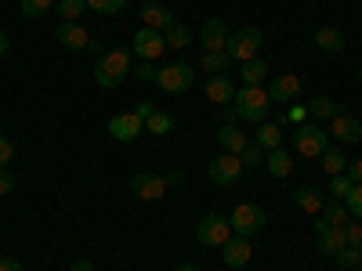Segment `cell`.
Wrapping results in <instances>:
<instances>
[{
	"mask_svg": "<svg viewBox=\"0 0 362 271\" xmlns=\"http://www.w3.org/2000/svg\"><path fill=\"white\" fill-rule=\"evenodd\" d=\"M131 73H134V66H131V51H124V47L105 51V54L98 58V62H95V83H98V87H105V90L119 87Z\"/></svg>",
	"mask_w": 362,
	"mask_h": 271,
	"instance_id": "obj_1",
	"label": "cell"
},
{
	"mask_svg": "<svg viewBox=\"0 0 362 271\" xmlns=\"http://www.w3.org/2000/svg\"><path fill=\"white\" fill-rule=\"evenodd\" d=\"M268 90L264 87H235V98H232V109L239 112V124H264L268 119Z\"/></svg>",
	"mask_w": 362,
	"mask_h": 271,
	"instance_id": "obj_2",
	"label": "cell"
},
{
	"mask_svg": "<svg viewBox=\"0 0 362 271\" xmlns=\"http://www.w3.org/2000/svg\"><path fill=\"white\" fill-rule=\"evenodd\" d=\"M261 29L257 25H243V29H235V33H228V44H225V54L232 58V62H254L257 51H261Z\"/></svg>",
	"mask_w": 362,
	"mask_h": 271,
	"instance_id": "obj_3",
	"label": "cell"
},
{
	"mask_svg": "<svg viewBox=\"0 0 362 271\" xmlns=\"http://www.w3.org/2000/svg\"><path fill=\"white\" fill-rule=\"evenodd\" d=\"M228 224H232V235H243V239H254L264 224H268V214L257 206V203H239L235 210H232V217H228Z\"/></svg>",
	"mask_w": 362,
	"mask_h": 271,
	"instance_id": "obj_4",
	"label": "cell"
},
{
	"mask_svg": "<svg viewBox=\"0 0 362 271\" xmlns=\"http://www.w3.org/2000/svg\"><path fill=\"white\" fill-rule=\"evenodd\" d=\"M293 148H297L300 159H319L326 148H329V138H326V131L315 127V124H300L297 134H293Z\"/></svg>",
	"mask_w": 362,
	"mask_h": 271,
	"instance_id": "obj_5",
	"label": "cell"
},
{
	"mask_svg": "<svg viewBox=\"0 0 362 271\" xmlns=\"http://www.w3.org/2000/svg\"><path fill=\"white\" fill-rule=\"evenodd\" d=\"M196 239H199V246H206V250H221L228 239H232V224H228V217H221V214H206V217L196 224Z\"/></svg>",
	"mask_w": 362,
	"mask_h": 271,
	"instance_id": "obj_6",
	"label": "cell"
},
{
	"mask_svg": "<svg viewBox=\"0 0 362 271\" xmlns=\"http://www.w3.org/2000/svg\"><path fill=\"white\" fill-rule=\"evenodd\" d=\"M243 163H239V156H232V152H221V156H214L206 163V177L214 181V185H221V188H228V185H235L239 177H243Z\"/></svg>",
	"mask_w": 362,
	"mask_h": 271,
	"instance_id": "obj_7",
	"label": "cell"
},
{
	"mask_svg": "<svg viewBox=\"0 0 362 271\" xmlns=\"http://www.w3.org/2000/svg\"><path fill=\"white\" fill-rule=\"evenodd\" d=\"M156 83L167 90V95H181V90H189L196 83V69L185 66V62H170V66H160V76Z\"/></svg>",
	"mask_w": 362,
	"mask_h": 271,
	"instance_id": "obj_8",
	"label": "cell"
},
{
	"mask_svg": "<svg viewBox=\"0 0 362 271\" xmlns=\"http://www.w3.org/2000/svg\"><path fill=\"white\" fill-rule=\"evenodd\" d=\"M167 188H170V185H167V177H163V174H153V170H141V174L131 177V192H134L138 199H145V203L163 199Z\"/></svg>",
	"mask_w": 362,
	"mask_h": 271,
	"instance_id": "obj_9",
	"label": "cell"
},
{
	"mask_svg": "<svg viewBox=\"0 0 362 271\" xmlns=\"http://www.w3.org/2000/svg\"><path fill=\"white\" fill-rule=\"evenodd\" d=\"M134 54L141 58V62H156V58H163L167 54V40H163V33L160 29H138L134 33Z\"/></svg>",
	"mask_w": 362,
	"mask_h": 271,
	"instance_id": "obj_10",
	"label": "cell"
},
{
	"mask_svg": "<svg viewBox=\"0 0 362 271\" xmlns=\"http://www.w3.org/2000/svg\"><path fill=\"white\" fill-rule=\"evenodd\" d=\"M329 138H337L341 145H355V141H362V119L341 109L334 119H329Z\"/></svg>",
	"mask_w": 362,
	"mask_h": 271,
	"instance_id": "obj_11",
	"label": "cell"
},
{
	"mask_svg": "<svg viewBox=\"0 0 362 271\" xmlns=\"http://www.w3.org/2000/svg\"><path fill=\"white\" fill-rule=\"evenodd\" d=\"M300 87H305V80L293 76V73L272 76V80H268V98H272V102H279V105H290V102H297Z\"/></svg>",
	"mask_w": 362,
	"mask_h": 271,
	"instance_id": "obj_12",
	"label": "cell"
},
{
	"mask_svg": "<svg viewBox=\"0 0 362 271\" xmlns=\"http://www.w3.org/2000/svg\"><path fill=\"white\" fill-rule=\"evenodd\" d=\"M109 134L116 141H138L145 134V119H138L134 112H119V116L109 119Z\"/></svg>",
	"mask_w": 362,
	"mask_h": 271,
	"instance_id": "obj_13",
	"label": "cell"
},
{
	"mask_svg": "<svg viewBox=\"0 0 362 271\" xmlns=\"http://www.w3.org/2000/svg\"><path fill=\"white\" fill-rule=\"evenodd\" d=\"M250 257H254V246H250V239H243V235H232L228 243L221 246V260H225V267H247Z\"/></svg>",
	"mask_w": 362,
	"mask_h": 271,
	"instance_id": "obj_14",
	"label": "cell"
},
{
	"mask_svg": "<svg viewBox=\"0 0 362 271\" xmlns=\"http://www.w3.org/2000/svg\"><path fill=\"white\" fill-rule=\"evenodd\" d=\"M54 37H58V44H62L66 51H87L90 47V33L80 22H62L54 29Z\"/></svg>",
	"mask_w": 362,
	"mask_h": 271,
	"instance_id": "obj_15",
	"label": "cell"
},
{
	"mask_svg": "<svg viewBox=\"0 0 362 271\" xmlns=\"http://www.w3.org/2000/svg\"><path fill=\"white\" fill-rule=\"evenodd\" d=\"M199 44H203V51H225V44H228L225 18H206L199 29Z\"/></svg>",
	"mask_w": 362,
	"mask_h": 271,
	"instance_id": "obj_16",
	"label": "cell"
},
{
	"mask_svg": "<svg viewBox=\"0 0 362 271\" xmlns=\"http://www.w3.org/2000/svg\"><path fill=\"white\" fill-rule=\"evenodd\" d=\"M141 22H145V29H163L174 22V15H170V8L163 4V0H141Z\"/></svg>",
	"mask_w": 362,
	"mask_h": 271,
	"instance_id": "obj_17",
	"label": "cell"
},
{
	"mask_svg": "<svg viewBox=\"0 0 362 271\" xmlns=\"http://www.w3.org/2000/svg\"><path fill=\"white\" fill-rule=\"evenodd\" d=\"M203 95H206V102H214V105H232L235 83L228 76H210V80H203Z\"/></svg>",
	"mask_w": 362,
	"mask_h": 271,
	"instance_id": "obj_18",
	"label": "cell"
},
{
	"mask_svg": "<svg viewBox=\"0 0 362 271\" xmlns=\"http://www.w3.org/2000/svg\"><path fill=\"white\" fill-rule=\"evenodd\" d=\"M348 221H351L348 206H344V203H337V199H326L322 214L315 217V231H322V228H344Z\"/></svg>",
	"mask_w": 362,
	"mask_h": 271,
	"instance_id": "obj_19",
	"label": "cell"
},
{
	"mask_svg": "<svg viewBox=\"0 0 362 271\" xmlns=\"http://www.w3.org/2000/svg\"><path fill=\"white\" fill-rule=\"evenodd\" d=\"M293 206L305 210V214H312V217H319L322 206H326V195H322L315 185H300V188L293 192Z\"/></svg>",
	"mask_w": 362,
	"mask_h": 271,
	"instance_id": "obj_20",
	"label": "cell"
},
{
	"mask_svg": "<svg viewBox=\"0 0 362 271\" xmlns=\"http://www.w3.org/2000/svg\"><path fill=\"white\" fill-rule=\"evenodd\" d=\"M218 141H221V148L225 152H232V156H239L243 148L250 145L247 141V134L239 131V124H221V131H218Z\"/></svg>",
	"mask_w": 362,
	"mask_h": 271,
	"instance_id": "obj_21",
	"label": "cell"
},
{
	"mask_svg": "<svg viewBox=\"0 0 362 271\" xmlns=\"http://www.w3.org/2000/svg\"><path fill=\"white\" fill-rule=\"evenodd\" d=\"M344 246H348L344 228H322V231H319V253H322V257H337Z\"/></svg>",
	"mask_w": 362,
	"mask_h": 271,
	"instance_id": "obj_22",
	"label": "cell"
},
{
	"mask_svg": "<svg viewBox=\"0 0 362 271\" xmlns=\"http://www.w3.org/2000/svg\"><path fill=\"white\" fill-rule=\"evenodd\" d=\"M315 47L326 51V54H341L344 51V33L334 29V25H322V29H315Z\"/></svg>",
	"mask_w": 362,
	"mask_h": 271,
	"instance_id": "obj_23",
	"label": "cell"
},
{
	"mask_svg": "<svg viewBox=\"0 0 362 271\" xmlns=\"http://www.w3.org/2000/svg\"><path fill=\"white\" fill-rule=\"evenodd\" d=\"M228 66H232V58H228L225 51H203V54H199V69H203L206 76H225Z\"/></svg>",
	"mask_w": 362,
	"mask_h": 271,
	"instance_id": "obj_24",
	"label": "cell"
},
{
	"mask_svg": "<svg viewBox=\"0 0 362 271\" xmlns=\"http://www.w3.org/2000/svg\"><path fill=\"white\" fill-rule=\"evenodd\" d=\"M264 167H268L272 177H290V170H293V156L286 152V148H272V152L264 156Z\"/></svg>",
	"mask_w": 362,
	"mask_h": 271,
	"instance_id": "obj_25",
	"label": "cell"
},
{
	"mask_svg": "<svg viewBox=\"0 0 362 271\" xmlns=\"http://www.w3.org/2000/svg\"><path fill=\"white\" fill-rule=\"evenodd\" d=\"M163 40H167V51H185L192 44V29L189 25H181V22H170L163 29Z\"/></svg>",
	"mask_w": 362,
	"mask_h": 271,
	"instance_id": "obj_26",
	"label": "cell"
},
{
	"mask_svg": "<svg viewBox=\"0 0 362 271\" xmlns=\"http://www.w3.org/2000/svg\"><path fill=\"white\" fill-rule=\"evenodd\" d=\"M239 80H243L247 87H261L268 80V62L264 58H254V62H243L239 66Z\"/></svg>",
	"mask_w": 362,
	"mask_h": 271,
	"instance_id": "obj_27",
	"label": "cell"
},
{
	"mask_svg": "<svg viewBox=\"0 0 362 271\" xmlns=\"http://www.w3.org/2000/svg\"><path fill=\"white\" fill-rule=\"evenodd\" d=\"M257 145L264 148V152L279 148V145H283V127H279V124H272V119H264V124L257 127Z\"/></svg>",
	"mask_w": 362,
	"mask_h": 271,
	"instance_id": "obj_28",
	"label": "cell"
},
{
	"mask_svg": "<svg viewBox=\"0 0 362 271\" xmlns=\"http://www.w3.org/2000/svg\"><path fill=\"white\" fill-rule=\"evenodd\" d=\"M319 163H322V170H326L329 177H337V174H344V170H348V156L341 152V148H334V145H329L326 152L319 156Z\"/></svg>",
	"mask_w": 362,
	"mask_h": 271,
	"instance_id": "obj_29",
	"label": "cell"
},
{
	"mask_svg": "<svg viewBox=\"0 0 362 271\" xmlns=\"http://www.w3.org/2000/svg\"><path fill=\"white\" fill-rule=\"evenodd\" d=\"M337 112H341V105H337V102H329L326 95H319V98H312V102H308V116H312V119H319V124L334 119Z\"/></svg>",
	"mask_w": 362,
	"mask_h": 271,
	"instance_id": "obj_30",
	"label": "cell"
},
{
	"mask_svg": "<svg viewBox=\"0 0 362 271\" xmlns=\"http://www.w3.org/2000/svg\"><path fill=\"white\" fill-rule=\"evenodd\" d=\"M145 131L153 134V138H163V134H170V131H174V116H170V112H160V109H156L153 116L145 119Z\"/></svg>",
	"mask_w": 362,
	"mask_h": 271,
	"instance_id": "obj_31",
	"label": "cell"
},
{
	"mask_svg": "<svg viewBox=\"0 0 362 271\" xmlns=\"http://www.w3.org/2000/svg\"><path fill=\"white\" fill-rule=\"evenodd\" d=\"M83 11H87L83 0H58V18L62 22H80Z\"/></svg>",
	"mask_w": 362,
	"mask_h": 271,
	"instance_id": "obj_32",
	"label": "cell"
},
{
	"mask_svg": "<svg viewBox=\"0 0 362 271\" xmlns=\"http://www.w3.org/2000/svg\"><path fill=\"white\" fill-rule=\"evenodd\" d=\"M351 185H355V181L348 177V174H337V177H329V199H337V203H344L348 199V192H351Z\"/></svg>",
	"mask_w": 362,
	"mask_h": 271,
	"instance_id": "obj_33",
	"label": "cell"
},
{
	"mask_svg": "<svg viewBox=\"0 0 362 271\" xmlns=\"http://www.w3.org/2000/svg\"><path fill=\"white\" fill-rule=\"evenodd\" d=\"M83 4L90 8V11H98V15H119L131 0H83Z\"/></svg>",
	"mask_w": 362,
	"mask_h": 271,
	"instance_id": "obj_34",
	"label": "cell"
},
{
	"mask_svg": "<svg viewBox=\"0 0 362 271\" xmlns=\"http://www.w3.org/2000/svg\"><path fill=\"white\" fill-rule=\"evenodd\" d=\"M264 148L257 145V141H250L247 148H243V152H239V163H243V167H264Z\"/></svg>",
	"mask_w": 362,
	"mask_h": 271,
	"instance_id": "obj_35",
	"label": "cell"
},
{
	"mask_svg": "<svg viewBox=\"0 0 362 271\" xmlns=\"http://www.w3.org/2000/svg\"><path fill=\"white\" fill-rule=\"evenodd\" d=\"M51 4H54V0H18L22 15H29V18H40V15H47V11H51Z\"/></svg>",
	"mask_w": 362,
	"mask_h": 271,
	"instance_id": "obj_36",
	"label": "cell"
},
{
	"mask_svg": "<svg viewBox=\"0 0 362 271\" xmlns=\"http://www.w3.org/2000/svg\"><path fill=\"white\" fill-rule=\"evenodd\" d=\"M334 260H337L341 267H362V246H344Z\"/></svg>",
	"mask_w": 362,
	"mask_h": 271,
	"instance_id": "obj_37",
	"label": "cell"
},
{
	"mask_svg": "<svg viewBox=\"0 0 362 271\" xmlns=\"http://www.w3.org/2000/svg\"><path fill=\"white\" fill-rule=\"evenodd\" d=\"M344 206H348V214H351V217H358V221H362V185H351V192H348Z\"/></svg>",
	"mask_w": 362,
	"mask_h": 271,
	"instance_id": "obj_38",
	"label": "cell"
},
{
	"mask_svg": "<svg viewBox=\"0 0 362 271\" xmlns=\"http://www.w3.org/2000/svg\"><path fill=\"white\" fill-rule=\"evenodd\" d=\"M134 76H138L141 83H153V80L160 76V69H156V62H138V66H134Z\"/></svg>",
	"mask_w": 362,
	"mask_h": 271,
	"instance_id": "obj_39",
	"label": "cell"
},
{
	"mask_svg": "<svg viewBox=\"0 0 362 271\" xmlns=\"http://www.w3.org/2000/svg\"><path fill=\"white\" fill-rule=\"evenodd\" d=\"M286 119H290L293 127H300V124L308 119V105H293V102H290V109H286Z\"/></svg>",
	"mask_w": 362,
	"mask_h": 271,
	"instance_id": "obj_40",
	"label": "cell"
},
{
	"mask_svg": "<svg viewBox=\"0 0 362 271\" xmlns=\"http://www.w3.org/2000/svg\"><path fill=\"white\" fill-rule=\"evenodd\" d=\"M344 239H348V246H362V224L348 221L344 224Z\"/></svg>",
	"mask_w": 362,
	"mask_h": 271,
	"instance_id": "obj_41",
	"label": "cell"
},
{
	"mask_svg": "<svg viewBox=\"0 0 362 271\" xmlns=\"http://www.w3.org/2000/svg\"><path fill=\"white\" fill-rule=\"evenodd\" d=\"M11 159H15V145H11V138L0 134V167H8Z\"/></svg>",
	"mask_w": 362,
	"mask_h": 271,
	"instance_id": "obj_42",
	"label": "cell"
},
{
	"mask_svg": "<svg viewBox=\"0 0 362 271\" xmlns=\"http://www.w3.org/2000/svg\"><path fill=\"white\" fill-rule=\"evenodd\" d=\"M15 192V177L8 174V167H0V199Z\"/></svg>",
	"mask_w": 362,
	"mask_h": 271,
	"instance_id": "obj_43",
	"label": "cell"
},
{
	"mask_svg": "<svg viewBox=\"0 0 362 271\" xmlns=\"http://www.w3.org/2000/svg\"><path fill=\"white\" fill-rule=\"evenodd\" d=\"M153 112H156V105H153V102H138V105H134V116H138V119H148Z\"/></svg>",
	"mask_w": 362,
	"mask_h": 271,
	"instance_id": "obj_44",
	"label": "cell"
},
{
	"mask_svg": "<svg viewBox=\"0 0 362 271\" xmlns=\"http://www.w3.org/2000/svg\"><path fill=\"white\" fill-rule=\"evenodd\" d=\"M355 185H362V159H355V163H348V170H344Z\"/></svg>",
	"mask_w": 362,
	"mask_h": 271,
	"instance_id": "obj_45",
	"label": "cell"
},
{
	"mask_svg": "<svg viewBox=\"0 0 362 271\" xmlns=\"http://www.w3.org/2000/svg\"><path fill=\"white\" fill-rule=\"evenodd\" d=\"M163 177H167V185H181V181H185V170H181V167H174V170H167Z\"/></svg>",
	"mask_w": 362,
	"mask_h": 271,
	"instance_id": "obj_46",
	"label": "cell"
},
{
	"mask_svg": "<svg viewBox=\"0 0 362 271\" xmlns=\"http://www.w3.org/2000/svg\"><path fill=\"white\" fill-rule=\"evenodd\" d=\"M0 271H22V264L15 257H0Z\"/></svg>",
	"mask_w": 362,
	"mask_h": 271,
	"instance_id": "obj_47",
	"label": "cell"
},
{
	"mask_svg": "<svg viewBox=\"0 0 362 271\" xmlns=\"http://www.w3.org/2000/svg\"><path fill=\"white\" fill-rule=\"evenodd\" d=\"M11 51V40H8V33H4V29H0V58H4Z\"/></svg>",
	"mask_w": 362,
	"mask_h": 271,
	"instance_id": "obj_48",
	"label": "cell"
},
{
	"mask_svg": "<svg viewBox=\"0 0 362 271\" xmlns=\"http://www.w3.org/2000/svg\"><path fill=\"white\" fill-rule=\"evenodd\" d=\"M221 116H225V124H239V112H235L232 105H225V112H221Z\"/></svg>",
	"mask_w": 362,
	"mask_h": 271,
	"instance_id": "obj_49",
	"label": "cell"
},
{
	"mask_svg": "<svg viewBox=\"0 0 362 271\" xmlns=\"http://www.w3.org/2000/svg\"><path fill=\"white\" fill-rule=\"evenodd\" d=\"M69 271H95V264H90V260H76Z\"/></svg>",
	"mask_w": 362,
	"mask_h": 271,
	"instance_id": "obj_50",
	"label": "cell"
},
{
	"mask_svg": "<svg viewBox=\"0 0 362 271\" xmlns=\"http://www.w3.org/2000/svg\"><path fill=\"white\" fill-rule=\"evenodd\" d=\"M174 271H199V267H196V264H177Z\"/></svg>",
	"mask_w": 362,
	"mask_h": 271,
	"instance_id": "obj_51",
	"label": "cell"
},
{
	"mask_svg": "<svg viewBox=\"0 0 362 271\" xmlns=\"http://www.w3.org/2000/svg\"><path fill=\"white\" fill-rule=\"evenodd\" d=\"M358 80H362V69H358Z\"/></svg>",
	"mask_w": 362,
	"mask_h": 271,
	"instance_id": "obj_52",
	"label": "cell"
}]
</instances>
